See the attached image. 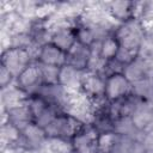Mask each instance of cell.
Segmentation results:
<instances>
[{"instance_id":"6da1fadb","label":"cell","mask_w":153,"mask_h":153,"mask_svg":"<svg viewBox=\"0 0 153 153\" xmlns=\"http://www.w3.org/2000/svg\"><path fill=\"white\" fill-rule=\"evenodd\" d=\"M147 32V25L143 20L130 19L128 22L116 24L112 35L117 39L121 50L134 56L139 55V49Z\"/></svg>"},{"instance_id":"7a4b0ae2","label":"cell","mask_w":153,"mask_h":153,"mask_svg":"<svg viewBox=\"0 0 153 153\" xmlns=\"http://www.w3.org/2000/svg\"><path fill=\"white\" fill-rule=\"evenodd\" d=\"M86 122L79 120L68 111L59 112L54 120L44 128L48 140H62L71 142L73 136L80 130Z\"/></svg>"},{"instance_id":"3957f363","label":"cell","mask_w":153,"mask_h":153,"mask_svg":"<svg viewBox=\"0 0 153 153\" xmlns=\"http://www.w3.org/2000/svg\"><path fill=\"white\" fill-rule=\"evenodd\" d=\"M35 50L30 48L7 47L1 54V66L6 68L14 78L35 62Z\"/></svg>"},{"instance_id":"277c9868","label":"cell","mask_w":153,"mask_h":153,"mask_svg":"<svg viewBox=\"0 0 153 153\" xmlns=\"http://www.w3.org/2000/svg\"><path fill=\"white\" fill-rule=\"evenodd\" d=\"M105 75L99 72L87 71L82 75L79 93L86 98L93 106L105 102L104 98Z\"/></svg>"},{"instance_id":"5b68a950","label":"cell","mask_w":153,"mask_h":153,"mask_svg":"<svg viewBox=\"0 0 153 153\" xmlns=\"http://www.w3.org/2000/svg\"><path fill=\"white\" fill-rule=\"evenodd\" d=\"M131 91L133 85L122 72H115L105 75L104 98L106 103L118 102L129 96Z\"/></svg>"},{"instance_id":"8992f818","label":"cell","mask_w":153,"mask_h":153,"mask_svg":"<svg viewBox=\"0 0 153 153\" xmlns=\"http://www.w3.org/2000/svg\"><path fill=\"white\" fill-rule=\"evenodd\" d=\"M43 79L41 73V67L38 63L33 62L25 71H23L14 80V86L25 96L36 94L43 86Z\"/></svg>"},{"instance_id":"52a82bcc","label":"cell","mask_w":153,"mask_h":153,"mask_svg":"<svg viewBox=\"0 0 153 153\" xmlns=\"http://www.w3.org/2000/svg\"><path fill=\"white\" fill-rule=\"evenodd\" d=\"M33 56L35 62L41 66H53L60 68L67 63V53L49 41L37 47Z\"/></svg>"},{"instance_id":"ba28073f","label":"cell","mask_w":153,"mask_h":153,"mask_svg":"<svg viewBox=\"0 0 153 153\" xmlns=\"http://www.w3.org/2000/svg\"><path fill=\"white\" fill-rule=\"evenodd\" d=\"M103 5L105 14L115 24H121L130 19H136V2L134 1H111Z\"/></svg>"},{"instance_id":"9c48e42d","label":"cell","mask_w":153,"mask_h":153,"mask_svg":"<svg viewBox=\"0 0 153 153\" xmlns=\"http://www.w3.org/2000/svg\"><path fill=\"white\" fill-rule=\"evenodd\" d=\"M122 73L130 81V84L134 85L153 76V63L136 56L123 67Z\"/></svg>"},{"instance_id":"30bf717a","label":"cell","mask_w":153,"mask_h":153,"mask_svg":"<svg viewBox=\"0 0 153 153\" xmlns=\"http://www.w3.org/2000/svg\"><path fill=\"white\" fill-rule=\"evenodd\" d=\"M93 57L94 51L91 47L76 42L67 53V65L74 67L80 72H87L91 67Z\"/></svg>"},{"instance_id":"8fae6325","label":"cell","mask_w":153,"mask_h":153,"mask_svg":"<svg viewBox=\"0 0 153 153\" xmlns=\"http://www.w3.org/2000/svg\"><path fill=\"white\" fill-rule=\"evenodd\" d=\"M92 49L94 51V56L105 63V62L115 60L117 57L121 48H120L117 39L115 38V36L111 32V33H108L106 36H104Z\"/></svg>"},{"instance_id":"7c38bea8","label":"cell","mask_w":153,"mask_h":153,"mask_svg":"<svg viewBox=\"0 0 153 153\" xmlns=\"http://www.w3.org/2000/svg\"><path fill=\"white\" fill-rule=\"evenodd\" d=\"M85 72H80L69 65L60 67L59 71V85L65 87L71 93H79L82 75Z\"/></svg>"},{"instance_id":"4fadbf2b","label":"cell","mask_w":153,"mask_h":153,"mask_svg":"<svg viewBox=\"0 0 153 153\" xmlns=\"http://www.w3.org/2000/svg\"><path fill=\"white\" fill-rule=\"evenodd\" d=\"M41 73H42V79L44 85H54L59 84V67H53V66H41Z\"/></svg>"}]
</instances>
